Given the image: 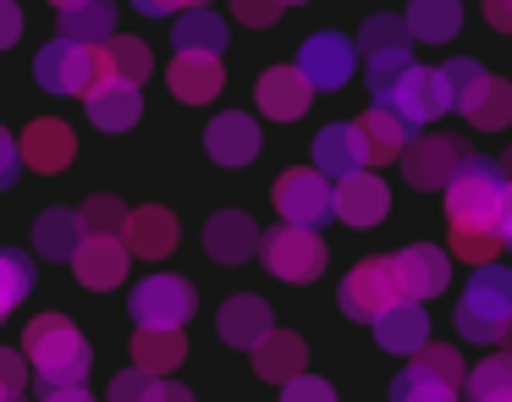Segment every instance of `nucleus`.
<instances>
[{"label": "nucleus", "instance_id": "nucleus-26", "mask_svg": "<svg viewBox=\"0 0 512 402\" xmlns=\"http://www.w3.org/2000/svg\"><path fill=\"white\" fill-rule=\"evenodd\" d=\"M303 364H309V347H303L298 331H270L265 342L254 347V369L259 380H276V386H287V380L303 375Z\"/></svg>", "mask_w": 512, "mask_h": 402}, {"label": "nucleus", "instance_id": "nucleus-43", "mask_svg": "<svg viewBox=\"0 0 512 402\" xmlns=\"http://www.w3.org/2000/svg\"><path fill=\"white\" fill-rule=\"evenodd\" d=\"M232 12H237V23H248V28H270L287 12V0H232Z\"/></svg>", "mask_w": 512, "mask_h": 402}, {"label": "nucleus", "instance_id": "nucleus-49", "mask_svg": "<svg viewBox=\"0 0 512 402\" xmlns=\"http://www.w3.org/2000/svg\"><path fill=\"white\" fill-rule=\"evenodd\" d=\"M149 402H193V391H188V386H171V380H155Z\"/></svg>", "mask_w": 512, "mask_h": 402}, {"label": "nucleus", "instance_id": "nucleus-54", "mask_svg": "<svg viewBox=\"0 0 512 402\" xmlns=\"http://www.w3.org/2000/svg\"><path fill=\"white\" fill-rule=\"evenodd\" d=\"M501 342H507V353H512V325H507V336H501Z\"/></svg>", "mask_w": 512, "mask_h": 402}, {"label": "nucleus", "instance_id": "nucleus-44", "mask_svg": "<svg viewBox=\"0 0 512 402\" xmlns=\"http://www.w3.org/2000/svg\"><path fill=\"white\" fill-rule=\"evenodd\" d=\"M28 375H34V369H28V358L12 353V347H0V386L12 391V397H23V380Z\"/></svg>", "mask_w": 512, "mask_h": 402}, {"label": "nucleus", "instance_id": "nucleus-5", "mask_svg": "<svg viewBox=\"0 0 512 402\" xmlns=\"http://www.w3.org/2000/svg\"><path fill=\"white\" fill-rule=\"evenodd\" d=\"M259 259H265V270L270 276H281V281H314L325 270V243H320V232H309V226H270L265 237H259Z\"/></svg>", "mask_w": 512, "mask_h": 402}, {"label": "nucleus", "instance_id": "nucleus-35", "mask_svg": "<svg viewBox=\"0 0 512 402\" xmlns=\"http://www.w3.org/2000/svg\"><path fill=\"white\" fill-rule=\"evenodd\" d=\"M441 83H446V100H452V111H474L479 105V94L490 89V72L479 67V61H468V56H452L441 67Z\"/></svg>", "mask_w": 512, "mask_h": 402}, {"label": "nucleus", "instance_id": "nucleus-22", "mask_svg": "<svg viewBox=\"0 0 512 402\" xmlns=\"http://www.w3.org/2000/svg\"><path fill=\"white\" fill-rule=\"evenodd\" d=\"M204 248H210V259H221V265H243V259H254L259 254L254 215H243V210L210 215V226H204Z\"/></svg>", "mask_w": 512, "mask_h": 402}, {"label": "nucleus", "instance_id": "nucleus-53", "mask_svg": "<svg viewBox=\"0 0 512 402\" xmlns=\"http://www.w3.org/2000/svg\"><path fill=\"white\" fill-rule=\"evenodd\" d=\"M50 6H61V12H72V6H83V0H50Z\"/></svg>", "mask_w": 512, "mask_h": 402}, {"label": "nucleus", "instance_id": "nucleus-2", "mask_svg": "<svg viewBox=\"0 0 512 402\" xmlns=\"http://www.w3.org/2000/svg\"><path fill=\"white\" fill-rule=\"evenodd\" d=\"M452 320H457V331L479 347L501 342L507 325H512V270L507 265H479L474 276H468V292H463Z\"/></svg>", "mask_w": 512, "mask_h": 402}, {"label": "nucleus", "instance_id": "nucleus-13", "mask_svg": "<svg viewBox=\"0 0 512 402\" xmlns=\"http://www.w3.org/2000/svg\"><path fill=\"white\" fill-rule=\"evenodd\" d=\"M314 171L331 182H347L358 171H369V138L358 122H331L320 138H314Z\"/></svg>", "mask_w": 512, "mask_h": 402}, {"label": "nucleus", "instance_id": "nucleus-38", "mask_svg": "<svg viewBox=\"0 0 512 402\" xmlns=\"http://www.w3.org/2000/svg\"><path fill=\"white\" fill-rule=\"evenodd\" d=\"M501 232L496 226H452V254L457 259H468V265H496V254H501Z\"/></svg>", "mask_w": 512, "mask_h": 402}, {"label": "nucleus", "instance_id": "nucleus-4", "mask_svg": "<svg viewBox=\"0 0 512 402\" xmlns=\"http://www.w3.org/2000/svg\"><path fill=\"white\" fill-rule=\"evenodd\" d=\"M468 386L463 375V358L452 353V347H424V353H413V364L402 369L397 380H391V402H457Z\"/></svg>", "mask_w": 512, "mask_h": 402}, {"label": "nucleus", "instance_id": "nucleus-7", "mask_svg": "<svg viewBox=\"0 0 512 402\" xmlns=\"http://www.w3.org/2000/svg\"><path fill=\"white\" fill-rule=\"evenodd\" d=\"M34 78H39V89H45V94H78V100H83V94L105 78V72H100V50L72 45V39H50V45L34 56Z\"/></svg>", "mask_w": 512, "mask_h": 402}, {"label": "nucleus", "instance_id": "nucleus-25", "mask_svg": "<svg viewBox=\"0 0 512 402\" xmlns=\"http://www.w3.org/2000/svg\"><path fill=\"white\" fill-rule=\"evenodd\" d=\"M166 83H171V94H177L182 105L215 100V94H221V83H226L221 56H177V61H171V72H166Z\"/></svg>", "mask_w": 512, "mask_h": 402}, {"label": "nucleus", "instance_id": "nucleus-40", "mask_svg": "<svg viewBox=\"0 0 512 402\" xmlns=\"http://www.w3.org/2000/svg\"><path fill=\"white\" fill-rule=\"evenodd\" d=\"M78 215H83V232H89V237H122V226H127V215H133V210H127L122 199H111V193H94Z\"/></svg>", "mask_w": 512, "mask_h": 402}, {"label": "nucleus", "instance_id": "nucleus-41", "mask_svg": "<svg viewBox=\"0 0 512 402\" xmlns=\"http://www.w3.org/2000/svg\"><path fill=\"white\" fill-rule=\"evenodd\" d=\"M149 391H155V375H144V369H122V375L111 380V391H105V402H149Z\"/></svg>", "mask_w": 512, "mask_h": 402}, {"label": "nucleus", "instance_id": "nucleus-36", "mask_svg": "<svg viewBox=\"0 0 512 402\" xmlns=\"http://www.w3.org/2000/svg\"><path fill=\"white\" fill-rule=\"evenodd\" d=\"M28 292H34V265H28V254H12V248H0V320L23 309Z\"/></svg>", "mask_w": 512, "mask_h": 402}, {"label": "nucleus", "instance_id": "nucleus-24", "mask_svg": "<svg viewBox=\"0 0 512 402\" xmlns=\"http://www.w3.org/2000/svg\"><path fill=\"white\" fill-rule=\"evenodd\" d=\"M375 342L386 353H424L430 347V314H424V303H408V298L391 303L375 320Z\"/></svg>", "mask_w": 512, "mask_h": 402}, {"label": "nucleus", "instance_id": "nucleus-50", "mask_svg": "<svg viewBox=\"0 0 512 402\" xmlns=\"http://www.w3.org/2000/svg\"><path fill=\"white\" fill-rule=\"evenodd\" d=\"M496 232H501V243L512 248V182H507V193H501V210H496Z\"/></svg>", "mask_w": 512, "mask_h": 402}, {"label": "nucleus", "instance_id": "nucleus-18", "mask_svg": "<svg viewBox=\"0 0 512 402\" xmlns=\"http://www.w3.org/2000/svg\"><path fill=\"white\" fill-rule=\"evenodd\" d=\"M83 105H89V122L100 127V133H127V127L144 116L138 83H116V78H100L89 94H83Z\"/></svg>", "mask_w": 512, "mask_h": 402}, {"label": "nucleus", "instance_id": "nucleus-55", "mask_svg": "<svg viewBox=\"0 0 512 402\" xmlns=\"http://www.w3.org/2000/svg\"><path fill=\"white\" fill-rule=\"evenodd\" d=\"M287 6H303V0H287Z\"/></svg>", "mask_w": 512, "mask_h": 402}, {"label": "nucleus", "instance_id": "nucleus-39", "mask_svg": "<svg viewBox=\"0 0 512 402\" xmlns=\"http://www.w3.org/2000/svg\"><path fill=\"white\" fill-rule=\"evenodd\" d=\"M468 122H474L479 133H501V127L512 122V83L507 78H490V89L479 94V105L468 111Z\"/></svg>", "mask_w": 512, "mask_h": 402}, {"label": "nucleus", "instance_id": "nucleus-1", "mask_svg": "<svg viewBox=\"0 0 512 402\" xmlns=\"http://www.w3.org/2000/svg\"><path fill=\"white\" fill-rule=\"evenodd\" d=\"M23 358L39 375V391L50 386H89L94 369V347L67 314H34L23 331Z\"/></svg>", "mask_w": 512, "mask_h": 402}, {"label": "nucleus", "instance_id": "nucleus-56", "mask_svg": "<svg viewBox=\"0 0 512 402\" xmlns=\"http://www.w3.org/2000/svg\"><path fill=\"white\" fill-rule=\"evenodd\" d=\"M496 402H512V397H496Z\"/></svg>", "mask_w": 512, "mask_h": 402}, {"label": "nucleus", "instance_id": "nucleus-32", "mask_svg": "<svg viewBox=\"0 0 512 402\" xmlns=\"http://www.w3.org/2000/svg\"><path fill=\"white\" fill-rule=\"evenodd\" d=\"M226 50V23L210 6H193L177 17V56H221Z\"/></svg>", "mask_w": 512, "mask_h": 402}, {"label": "nucleus", "instance_id": "nucleus-30", "mask_svg": "<svg viewBox=\"0 0 512 402\" xmlns=\"http://www.w3.org/2000/svg\"><path fill=\"white\" fill-rule=\"evenodd\" d=\"M83 237H89V232H83V215L78 210H45L34 221V248L45 259H67V265H72V254H78Z\"/></svg>", "mask_w": 512, "mask_h": 402}, {"label": "nucleus", "instance_id": "nucleus-28", "mask_svg": "<svg viewBox=\"0 0 512 402\" xmlns=\"http://www.w3.org/2000/svg\"><path fill=\"white\" fill-rule=\"evenodd\" d=\"M56 39H72V45H111L116 39V6L111 0H83V6H72V12H61V34Z\"/></svg>", "mask_w": 512, "mask_h": 402}, {"label": "nucleus", "instance_id": "nucleus-11", "mask_svg": "<svg viewBox=\"0 0 512 402\" xmlns=\"http://www.w3.org/2000/svg\"><path fill=\"white\" fill-rule=\"evenodd\" d=\"M463 144L457 138H441V133H430V138H413L408 149H402V177L413 182L419 193H430V188H446V182L463 171Z\"/></svg>", "mask_w": 512, "mask_h": 402}, {"label": "nucleus", "instance_id": "nucleus-46", "mask_svg": "<svg viewBox=\"0 0 512 402\" xmlns=\"http://www.w3.org/2000/svg\"><path fill=\"white\" fill-rule=\"evenodd\" d=\"M23 39V6L17 0H0V50H12Z\"/></svg>", "mask_w": 512, "mask_h": 402}, {"label": "nucleus", "instance_id": "nucleus-14", "mask_svg": "<svg viewBox=\"0 0 512 402\" xmlns=\"http://www.w3.org/2000/svg\"><path fill=\"white\" fill-rule=\"evenodd\" d=\"M391 270H397V287L408 303L435 298V292H446V281H452V259L430 243H413V248H402V254H391Z\"/></svg>", "mask_w": 512, "mask_h": 402}, {"label": "nucleus", "instance_id": "nucleus-19", "mask_svg": "<svg viewBox=\"0 0 512 402\" xmlns=\"http://www.w3.org/2000/svg\"><path fill=\"white\" fill-rule=\"evenodd\" d=\"M17 149H23V166H34V171H67L72 155H78V138H72L67 122L39 116V122H28V133L17 138Z\"/></svg>", "mask_w": 512, "mask_h": 402}, {"label": "nucleus", "instance_id": "nucleus-51", "mask_svg": "<svg viewBox=\"0 0 512 402\" xmlns=\"http://www.w3.org/2000/svg\"><path fill=\"white\" fill-rule=\"evenodd\" d=\"M45 402H94V397H89V386H50Z\"/></svg>", "mask_w": 512, "mask_h": 402}, {"label": "nucleus", "instance_id": "nucleus-47", "mask_svg": "<svg viewBox=\"0 0 512 402\" xmlns=\"http://www.w3.org/2000/svg\"><path fill=\"white\" fill-rule=\"evenodd\" d=\"M133 6L144 17H166V12H177V6H182V12H193V6H210V0H133Z\"/></svg>", "mask_w": 512, "mask_h": 402}, {"label": "nucleus", "instance_id": "nucleus-29", "mask_svg": "<svg viewBox=\"0 0 512 402\" xmlns=\"http://www.w3.org/2000/svg\"><path fill=\"white\" fill-rule=\"evenodd\" d=\"M188 358V336L182 331H149V325H138L133 331V369H144V375H171V369Z\"/></svg>", "mask_w": 512, "mask_h": 402}, {"label": "nucleus", "instance_id": "nucleus-33", "mask_svg": "<svg viewBox=\"0 0 512 402\" xmlns=\"http://www.w3.org/2000/svg\"><path fill=\"white\" fill-rule=\"evenodd\" d=\"M100 72H105V78H116V83H144L149 72H155V56H149L144 39L116 34L111 45H100Z\"/></svg>", "mask_w": 512, "mask_h": 402}, {"label": "nucleus", "instance_id": "nucleus-6", "mask_svg": "<svg viewBox=\"0 0 512 402\" xmlns=\"http://www.w3.org/2000/svg\"><path fill=\"white\" fill-rule=\"evenodd\" d=\"M270 199H276L281 221H287V226H309V232L336 215V188H331V177H320L314 166L281 171L276 188H270Z\"/></svg>", "mask_w": 512, "mask_h": 402}, {"label": "nucleus", "instance_id": "nucleus-9", "mask_svg": "<svg viewBox=\"0 0 512 402\" xmlns=\"http://www.w3.org/2000/svg\"><path fill=\"white\" fill-rule=\"evenodd\" d=\"M336 298H342V314H347V320L375 325L380 314L391 309V303H402V287H397V270H391V259H364V265H353Z\"/></svg>", "mask_w": 512, "mask_h": 402}, {"label": "nucleus", "instance_id": "nucleus-34", "mask_svg": "<svg viewBox=\"0 0 512 402\" xmlns=\"http://www.w3.org/2000/svg\"><path fill=\"white\" fill-rule=\"evenodd\" d=\"M413 34H408V17H391V12H375L358 34V50L364 61H391V56H408Z\"/></svg>", "mask_w": 512, "mask_h": 402}, {"label": "nucleus", "instance_id": "nucleus-31", "mask_svg": "<svg viewBox=\"0 0 512 402\" xmlns=\"http://www.w3.org/2000/svg\"><path fill=\"white\" fill-rule=\"evenodd\" d=\"M463 28V6L457 0H408V34H419L424 45H446Z\"/></svg>", "mask_w": 512, "mask_h": 402}, {"label": "nucleus", "instance_id": "nucleus-20", "mask_svg": "<svg viewBox=\"0 0 512 402\" xmlns=\"http://www.w3.org/2000/svg\"><path fill=\"white\" fill-rule=\"evenodd\" d=\"M215 325H221V342H226V347H248V353H254V347L265 342L270 331H276V320H270V303L254 298V292H237V298H226L221 314H215Z\"/></svg>", "mask_w": 512, "mask_h": 402}, {"label": "nucleus", "instance_id": "nucleus-27", "mask_svg": "<svg viewBox=\"0 0 512 402\" xmlns=\"http://www.w3.org/2000/svg\"><path fill=\"white\" fill-rule=\"evenodd\" d=\"M364 138H369V166H386V160H402V149L419 138V127L413 122H402L397 111H386V105H369V116L364 122Z\"/></svg>", "mask_w": 512, "mask_h": 402}, {"label": "nucleus", "instance_id": "nucleus-15", "mask_svg": "<svg viewBox=\"0 0 512 402\" xmlns=\"http://www.w3.org/2000/svg\"><path fill=\"white\" fill-rule=\"evenodd\" d=\"M127 259L133 254H127L122 237H83L78 254H72V276H78L83 287H94V292H111V287H122Z\"/></svg>", "mask_w": 512, "mask_h": 402}, {"label": "nucleus", "instance_id": "nucleus-37", "mask_svg": "<svg viewBox=\"0 0 512 402\" xmlns=\"http://www.w3.org/2000/svg\"><path fill=\"white\" fill-rule=\"evenodd\" d=\"M463 397H468V402H496V397H512V353L485 358V364H479L474 375H468Z\"/></svg>", "mask_w": 512, "mask_h": 402}, {"label": "nucleus", "instance_id": "nucleus-57", "mask_svg": "<svg viewBox=\"0 0 512 402\" xmlns=\"http://www.w3.org/2000/svg\"><path fill=\"white\" fill-rule=\"evenodd\" d=\"M12 402H23V397H12Z\"/></svg>", "mask_w": 512, "mask_h": 402}, {"label": "nucleus", "instance_id": "nucleus-16", "mask_svg": "<svg viewBox=\"0 0 512 402\" xmlns=\"http://www.w3.org/2000/svg\"><path fill=\"white\" fill-rule=\"evenodd\" d=\"M386 210H391V193H386V182H380L375 171H358V177L336 182V221L369 232V226L386 221Z\"/></svg>", "mask_w": 512, "mask_h": 402}, {"label": "nucleus", "instance_id": "nucleus-21", "mask_svg": "<svg viewBox=\"0 0 512 402\" xmlns=\"http://www.w3.org/2000/svg\"><path fill=\"white\" fill-rule=\"evenodd\" d=\"M177 237H182L177 215L160 210V204H144V210H133V215H127V226H122L127 254H138V259H166L171 248H177Z\"/></svg>", "mask_w": 512, "mask_h": 402}, {"label": "nucleus", "instance_id": "nucleus-23", "mask_svg": "<svg viewBox=\"0 0 512 402\" xmlns=\"http://www.w3.org/2000/svg\"><path fill=\"white\" fill-rule=\"evenodd\" d=\"M204 149H210L215 166H248V160L259 155V127H254V116H243V111L215 116L210 133H204Z\"/></svg>", "mask_w": 512, "mask_h": 402}, {"label": "nucleus", "instance_id": "nucleus-45", "mask_svg": "<svg viewBox=\"0 0 512 402\" xmlns=\"http://www.w3.org/2000/svg\"><path fill=\"white\" fill-rule=\"evenodd\" d=\"M17 171H23V149H17V138L0 127V193L17 182Z\"/></svg>", "mask_w": 512, "mask_h": 402}, {"label": "nucleus", "instance_id": "nucleus-52", "mask_svg": "<svg viewBox=\"0 0 512 402\" xmlns=\"http://www.w3.org/2000/svg\"><path fill=\"white\" fill-rule=\"evenodd\" d=\"M501 177H507V182H512V149H507V160H501Z\"/></svg>", "mask_w": 512, "mask_h": 402}, {"label": "nucleus", "instance_id": "nucleus-8", "mask_svg": "<svg viewBox=\"0 0 512 402\" xmlns=\"http://www.w3.org/2000/svg\"><path fill=\"white\" fill-rule=\"evenodd\" d=\"M199 309V292H193V281L182 276H144L133 287V320L149 325V331H182L188 325V314Z\"/></svg>", "mask_w": 512, "mask_h": 402}, {"label": "nucleus", "instance_id": "nucleus-48", "mask_svg": "<svg viewBox=\"0 0 512 402\" xmlns=\"http://www.w3.org/2000/svg\"><path fill=\"white\" fill-rule=\"evenodd\" d=\"M485 23L501 28V34H512V0H485Z\"/></svg>", "mask_w": 512, "mask_h": 402}, {"label": "nucleus", "instance_id": "nucleus-12", "mask_svg": "<svg viewBox=\"0 0 512 402\" xmlns=\"http://www.w3.org/2000/svg\"><path fill=\"white\" fill-rule=\"evenodd\" d=\"M292 67L314 83V94H320V89H342V83L353 78V67H358V45H353V39H342V34H314V39H303V50H298Z\"/></svg>", "mask_w": 512, "mask_h": 402}, {"label": "nucleus", "instance_id": "nucleus-17", "mask_svg": "<svg viewBox=\"0 0 512 402\" xmlns=\"http://www.w3.org/2000/svg\"><path fill=\"white\" fill-rule=\"evenodd\" d=\"M254 100H259V111H265L270 122H298V116L309 111V100H314V83L303 78L298 67H270L265 78H259Z\"/></svg>", "mask_w": 512, "mask_h": 402}, {"label": "nucleus", "instance_id": "nucleus-10", "mask_svg": "<svg viewBox=\"0 0 512 402\" xmlns=\"http://www.w3.org/2000/svg\"><path fill=\"white\" fill-rule=\"evenodd\" d=\"M375 105L397 111L402 122H413V127H424V122H435V116L452 111V100H446V83H441V67H419V61H413V67L402 72V78L391 83V89L380 94Z\"/></svg>", "mask_w": 512, "mask_h": 402}, {"label": "nucleus", "instance_id": "nucleus-3", "mask_svg": "<svg viewBox=\"0 0 512 402\" xmlns=\"http://www.w3.org/2000/svg\"><path fill=\"white\" fill-rule=\"evenodd\" d=\"M501 160H485V155H468L463 171L446 182V221L452 226H496V210H501Z\"/></svg>", "mask_w": 512, "mask_h": 402}, {"label": "nucleus", "instance_id": "nucleus-42", "mask_svg": "<svg viewBox=\"0 0 512 402\" xmlns=\"http://www.w3.org/2000/svg\"><path fill=\"white\" fill-rule=\"evenodd\" d=\"M281 402H336V391H331V380H320V375H298V380L281 386Z\"/></svg>", "mask_w": 512, "mask_h": 402}]
</instances>
